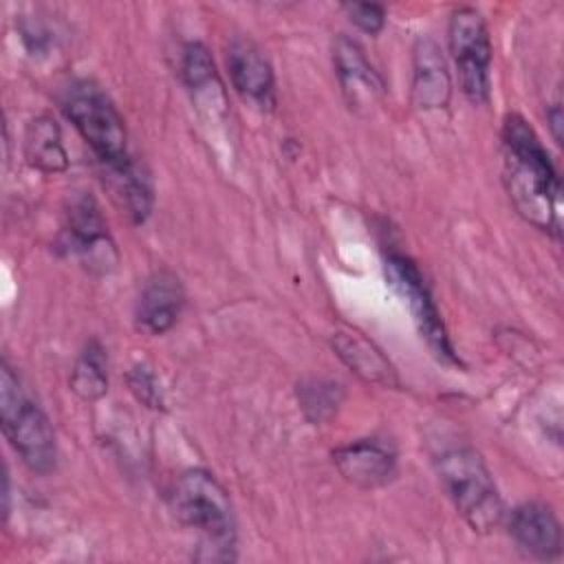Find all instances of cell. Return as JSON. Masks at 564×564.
<instances>
[{"label":"cell","mask_w":564,"mask_h":564,"mask_svg":"<svg viewBox=\"0 0 564 564\" xmlns=\"http://www.w3.org/2000/svg\"><path fill=\"white\" fill-rule=\"evenodd\" d=\"M502 174L516 212L538 229L560 238L562 185L538 139L520 115H507L502 123Z\"/></svg>","instance_id":"6da1fadb"},{"label":"cell","mask_w":564,"mask_h":564,"mask_svg":"<svg viewBox=\"0 0 564 564\" xmlns=\"http://www.w3.org/2000/svg\"><path fill=\"white\" fill-rule=\"evenodd\" d=\"M170 507L174 518L189 529H196L209 553L205 560H231L236 544V518L225 487L205 469L183 471L172 491Z\"/></svg>","instance_id":"7a4b0ae2"},{"label":"cell","mask_w":564,"mask_h":564,"mask_svg":"<svg viewBox=\"0 0 564 564\" xmlns=\"http://www.w3.org/2000/svg\"><path fill=\"white\" fill-rule=\"evenodd\" d=\"M0 419L7 441L22 463L33 474H51L57 463L53 425L44 410L29 399L7 359L0 366Z\"/></svg>","instance_id":"3957f363"},{"label":"cell","mask_w":564,"mask_h":564,"mask_svg":"<svg viewBox=\"0 0 564 564\" xmlns=\"http://www.w3.org/2000/svg\"><path fill=\"white\" fill-rule=\"evenodd\" d=\"M436 474L456 511L476 533H489L502 522V498L476 449L452 447L443 452L436 458Z\"/></svg>","instance_id":"277c9868"},{"label":"cell","mask_w":564,"mask_h":564,"mask_svg":"<svg viewBox=\"0 0 564 564\" xmlns=\"http://www.w3.org/2000/svg\"><path fill=\"white\" fill-rule=\"evenodd\" d=\"M62 108L82 139L90 145L95 156L110 172H117L132 161L128 154V132L123 117L95 82H73L64 90Z\"/></svg>","instance_id":"5b68a950"},{"label":"cell","mask_w":564,"mask_h":564,"mask_svg":"<svg viewBox=\"0 0 564 564\" xmlns=\"http://www.w3.org/2000/svg\"><path fill=\"white\" fill-rule=\"evenodd\" d=\"M447 40L465 97L476 106L485 104L489 99L491 40L480 11L474 7L454 9L449 15Z\"/></svg>","instance_id":"8992f818"},{"label":"cell","mask_w":564,"mask_h":564,"mask_svg":"<svg viewBox=\"0 0 564 564\" xmlns=\"http://www.w3.org/2000/svg\"><path fill=\"white\" fill-rule=\"evenodd\" d=\"M386 280L408 302L412 317L419 326V333L427 341L430 350L445 364H458V357L449 344L441 313L416 264L401 253H390L386 258Z\"/></svg>","instance_id":"52a82bcc"},{"label":"cell","mask_w":564,"mask_h":564,"mask_svg":"<svg viewBox=\"0 0 564 564\" xmlns=\"http://www.w3.org/2000/svg\"><path fill=\"white\" fill-rule=\"evenodd\" d=\"M64 238L68 251L79 256L90 271L108 273L119 262L115 242L108 234V225L101 216L97 200L90 194H77L68 203Z\"/></svg>","instance_id":"ba28073f"},{"label":"cell","mask_w":564,"mask_h":564,"mask_svg":"<svg viewBox=\"0 0 564 564\" xmlns=\"http://www.w3.org/2000/svg\"><path fill=\"white\" fill-rule=\"evenodd\" d=\"M333 66L350 110H370L383 95V79L368 62L364 48L339 33L333 40Z\"/></svg>","instance_id":"9c48e42d"},{"label":"cell","mask_w":564,"mask_h":564,"mask_svg":"<svg viewBox=\"0 0 564 564\" xmlns=\"http://www.w3.org/2000/svg\"><path fill=\"white\" fill-rule=\"evenodd\" d=\"M339 474L359 489H377L392 480L397 452L383 438H359L333 452Z\"/></svg>","instance_id":"30bf717a"},{"label":"cell","mask_w":564,"mask_h":564,"mask_svg":"<svg viewBox=\"0 0 564 564\" xmlns=\"http://www.w3.org/2000/svg\"><path fill=\"white\" fill-rule=\"evenodd\" d=\"M185 306V289L176 273L167 269L154 271L139 295L134 322L137 328L148 335L167 333Z\"/></svg>","instance_id":"8fae6325"},{"label":"cell","mask_w":564,"mask_h":564,"mask_svg":"<svg viewBox=\"0 0 564 564\" xmlns=\"http://www.w3.org/2000/svg\"><path fill=\"white\" fill-rule=\"evenodd\" d=\"M227 68L234 82V88L258 104L260 108L271 110L275 106V77L264 53L245 37H238L227 48Z\"/></svg>","instance_id":"7c38bea8"},{"label":"cell","mask_w":564,"mask_h":564,"mask_svg":"<svg viewBox=\"0 0 564 564\" xmlns=\"http://www.w3.org/2000/svg\"><path fill=\"white\" fill-rule=\"evenodd\" d=\"M452 97V77L441 46L421 35L412 48V101L421 110L447 108Z\"/></svg>","instance_id":"4fadbf2b"},{"label":"cell","mask_w":564,"mask_h":564,"mask_svg":"<svg viewBox=\"0 0 564 564\" xmlns=\"http://www.w3.org/2000/svg\"><path fill=\"white\" fill-rule=\"evenodd\" d=\"M509 535L516 546L538 560H553L562 551V529L544 502H524L511 511Z\"/></svg>","instance_id":"5bb4252c"},{"label":"cell","mask_w":564,"mask_h":564,"mask_svg":"<svg viewBox=\"0 0 564 564\" xmlns=\"http://www.w3.org/2000/svg\"><path fill=\"white\" fill-rule=\"evenodd\" d=\"M333 348L337 357L364 381L379 383L386 388L399 386L397 372L392 364L386 359V355L368 341L361 333L355 330H337L333 335Z\"/></svg>","instance_id":"9a60e30c"},{"label":"cell","mask_w":564,"mask_h":564,"mask_svg":"<svg viewBox=\"0 0 564 564\" xmlns=\"http://www.w3.org/2000/svg\"><path fill=\"white\" fill-rule=\"evenodd\" d=\"M24 159L44 174H57L68 167V154L62 143V130L48 115L29 121L24 132Z\"/></svg>","instance_id":"2e32d148"},{"label":"cell","mask_w":564,"mask_h":564,"mask_svg":"<svg viewBox=\"0 0 564 564\" xmlns=\"http://www.w3.org/2000/svg\"><path fill=\"white\" fill-rule=\"evenodd\" d=\"M70 390L84 401H97L108 392V355L97 339L79 352L70 372Z\"/></svg>","instance_id":"e0dca14e"},{"label":"cell","mask_w":564,"mask_h":564,"mask_svg":"<svg viewBox=\"0 0 564 564\" xmlns=\"http://www.w3.org/2000/svg\"><path fill=\"white\" fill-rule=\"evenodd\" d=\"M181 73H183L187 88L198 99H200V95H205V97H212V101H214V90L223 93L212 53L200 42L185 44L183 59H181Z\"/></svg>","instance_id":"ac0fdd59"},{"label":"cell","mask_w":564,"mask_h":564,"mask_svg":"<svg viewBox=\"0 0 564 564\" xmlns=\"http://www.w3.org/2000/svg\"><path fill=\"white\" fill-rule=\"evenodd\" d=\"M117 178V187L119 194L126 203V209L130 214V218L141 225L152 209V183L150 176L141 170V165H137L134 161H130L126 167L112 172Z\"/></svg>","instance_id":"d6986e66"},{"label":"cell","mask_w":564,"mask_h":564,"mask_svg":"<svg viewBox=\"0 0 564 564\" xmlns=\"http://www.w3.org/2000/svg\"><path fill=\"white\" fill-rule=\"evenodd\" d=\"M297 399H300L304 414L313 423H324L339 408L344 392H341V386L335 381L311 379V381H304L297 386Z\"/></svg>","instance_id":"ffe728a7"},{"label":"cell","mask_w":564,"mask_h":564,"mask_svg":"<svg viewBox=\"0 0 564 564\" xmlns=\"http://www.w3.org/2000/svg\"><path fill=\"white\" fill-rule=\"evenodd\" d=\"M128 388L130 392L148 408L152 410H163V394H161V386L156 381V375L152 372L150 366L145 364H134L128 372Z\"/></svg>","instance_id":"44dd1931"},{"label":"cell","mask_w":564,"mask_h":564,"mask_svg":"<svg viewBox=\"0 0 564 564\" xmlns=\"http://www.w3.org/2000/svg\"><path fill=\"white\" fill-rule=\"evenodd\" d=\"M344 11L348 13L350 22L364 33L377 35L386 26V9L377 2H346Z\"/></svg>","instance_id":"7402d4cb"},{"label":"cell","mask_w":564,"mask_h":564,"mask_svg":"<svg viewBox=\"0 0 564 564\" xmlns=\"http://www.w3.org/2000/svg\"><path fill=\"white\" fill-rule=\"evenodd\" d=\"M546 121L551 126V134L555 139V143H562V110L560 104H553L546 112Z\"/></svg>","instance_id":"603a6c76"}]
</instances>
